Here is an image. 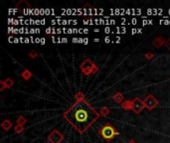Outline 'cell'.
<instances>
[{"label":"cell","mask_w":170,"mask_h":143,"mask_svg":"<svg viewBox=\"0 0 170 143\" xmlns=\"http://www.w3.org/2000/svg\"><path fill=\"white\" fill-rule=\"evenodd\" d=\"M99 116L100 114L85 99L77 101L74 105L64 113L67 121L81 133L86 131Z\"/></svg>","instance_id":"1"},{"label":"cell","mask_w":170,"mask_h":143,"mask_svg":"<svg viewBox=\"0 0 170 143\" xmlns=\"http://www.w3.org/2000/svg\"><path fill=\"white\" fill-rule=\"evenodd\" d=\"M99 133L102 138H105V140H107V141H110L115 135L118 134L117 132L115 131V127H113L112 125H110V123H107L105 125H104V126L100 129Z\"/></svg>","instance_id":"2"},{"label":"cell","mask_w":170,"mask_h":143,"mask_svg":"<svg viewBox=\"0 0 170 143\" xmlns=\"http://www.w3.org/2000/svg\"><path fill=\"white\" fill-rule=\"evenodd\" d=\"M143 107H144V103L141 101L140 98H136L132 101V107H131V109H132L135 113H139L143 109Z\"/></svg>","instance_id":"3"},{"label":"cell","mask_w":170,"mask_h":143,"mask_svg":"<svg viewBox=\"0 0 170 143\" xmlns=\"http://www.w3.org/2000/svg\"><path fill=\"white\" fill-rule=\"evenodd\" d=\"M144 103V106L147 107L149 110H151V109H153L154 107L157 105V101L155 98H154L153 96H148L147 98H145V101H143Z\"/></svg>","instance_id":"4"},{"label":"cell","mask_w":170,"mask_h":143,"mask_svg":"<svg viewBox=\"0 0 170 143\" xmlns=\"http://www.w3.org/2000/svg\"><path fill=\"white\" fill-rule=\"evenodd\" d=\"M62 139H63V136H62L61 133H59L58 130H54L49 136V140L52 143H60Z\"/></svg>","instance_id":"5"},{"label":"cell","mask_w":170,"mask_h":143,"mask_svg":"<svg viewBox=\"0 0 170 143\" xmlns=\"http://www.w3.org/2000/svg\"><path fill=\"white\" fill-rule=\"evenodd\" d=\"M163 42H164L163 38H162V37H159V38H156V39L153 41V45L155 46L156 48H159L162 44H163Z\"/></svg>","instance_id":"6"},{"label":"cell","mask_w":170,"mask_h":143,"mask_svg":"<svg viewBox=\"0 0 170 143\" xmlns=\"http://www.w3.org/2000/svg\"><path fill=\"white\" fill-rule=\"evenodd\" d=\"M122 98H123V96H122L120 93H117L115 96H113V99H115V101H117V103H122Z\"/></svg>","instance_id":"7"},{"label":"cell","mask_w":170,"mask_h":143,"mask_svg":"<svg viewBox=\"0 0 170 143\" xmlns=\"http://www.w3.org/2000/svg\"><path fill=\"white\" fill-rule=\"evenodd\" d=\"M122 106L124 107V108H130L131 109V107H132V101H125L124 104H122Z\"/></svg>","instance_id":"8"},{"label":"cell","mask_w":170,"mask_h":143,"mask_svg":"<svg viewBox=\"0 0 170 143\" xmlns=\"http://www.w3.org/2000/svg\"><path fill=\"white\" fill-rule=\"evenodd\" d=\"M165 46H166V48H168V49L170 50V39H168V40L166 41Z\"/></svg>","instance_id":"9"},{"label":"cell","mask_w":170,"mask_h":143,"mask_svg":"<svg viewBox=\"0 0 170 143\" xmlns=\"http://www.w3.org/2000/svg\"><path fill=\"white\" fill-rule=\"evenodd\" d=\"M40 43H41V44H45V39H44V38H42V39L40 40Z\"/></svg>","instance_id":"10"},{"label":"cell","mask_w":170,"mask_h":143,"mask_svg":"<svg viewBox=\"0 0 170 143\" xmlns=\"http://www.w3.org/2000/svg\"><path fill=\"white\" fill-rule=\"evenodd\" d=\"M105 33H110V28H105Z\"/></svg>","instance_id":"11"},{"label":"cell","mask_w":170,"mask_h":143,"mask_svg":"<svg viewBox=\"0 0 170 143\" xmlns=\"http://www.w3.org/2000/svg\"><path fill=\"white\" fill-rule=\"evenodd\" d=\"M61 40H62V42H65V43L68 42V39H67V38H63V39H61Z\"/></svg>","instance_id":"12"},{"label":"cell","mask_w":170,"mask_h":143,"mask_svg":"<svg viewBox=\"0 0 170 143\" xmlns=\"http://www.w3.org/2000/svg\"><path fill=\"white\" fill-rule=\"evenodd\" d=\"M105 43H109V42H110V38H109V37H107V38H105Z\"/></svg>","instance_id":"13"},{"label":"cell","mask_w":170,"mask_h":143,"mask_svg":"<svg viewBox=\"0 0 170 143\" xmlns=\"http://www.w3.org/2000/svg\"><path fill=\"white\" fill-rule=\"evenodd\" d=\"M84 43H85V44H87V43H89V40H87V39H84Z\"/></svg>","instance_id":"14"},{"label":"cell","mask_w":170,"mask_h":143,"mask_svg":"<svg viewBox=\"0 0 170 143\" xmlns=\"http://www.w3.org/2000/svg\"><path fill=\"white\" fill-rule=\"evenodd\" d=\"M24 42H25V43H29V39H28V38L24 39Z\"/></svg>","instance_id":"15"},{"label":"cell","mask_w":170,"mask_h":143,"mask_svg":"<svg viewBox=\"0 0 170 143\" xmlns=\"http://www.w3.org/2000/svg\"><path fill=\"white\" fill-rule=\"evenodd\" d=\"M131 22H132L133 24H136V22H137V21H136V19H132V21H131Z\"/></svg>","instance_id":"16"},{"label":"cell","mask_w":170,"mask_h":143,"mask_svg":"<svg viewBox=\"0 0 170 143\" xmlns=\"http://www.w3.org/2000/svg\"><path fill=\"white\" fill-rule=\"evenodd\" d=\"M136 32H137V30H136V29H132V34H134V33H136Z\"/></svg>","instance_id":"17"}]
</instances>
